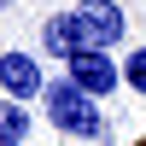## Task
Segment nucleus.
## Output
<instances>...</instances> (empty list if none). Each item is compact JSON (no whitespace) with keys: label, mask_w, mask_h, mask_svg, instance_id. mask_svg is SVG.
<instances>
[{"label":"nucleus","mask_w":146,"mask_h":146,"mask_svg":"<svg viewBox=\"0 0 146 146\" xmlns=\"http://www.w3.org/2000/svg\"><path fill=\"white\" fill-rule=\"evenodd\" d=\"M41 105H47V123H53L58 135H70V140H111V123H105L100 100H88L70 76L47 82V88H41Z\"/></svg>","instance_id":"1"},{"label":"nucleus","mask_w":146,"mask_h":146,"mask_svg":"<svg viewBox=\"0 0 146 146\" xmlns=\"http://www.w3.org/2000/svg\"><path fill=\"white\" fill-rule=\"evenodd\" d=\"M64 76L76 82V88L88 94V100H100V105H105L117 88H123V58H111L105 47H82V53L64 64Z\"/></svg>","instance_id":"2"},{"label":"nucleus","mask_w":146,"mask_h":146,"mask_svg":"<svg viewBox=\"0 0 146 146\" xmlns=\"http://www.w3.org/2000/svg\"><path fill=\"white\" fill-rule=\"evenodd\" d=\"M76 23H82V35H88V47H105V53L129 35V12L117 6V0H82Z\"/></svg>","instance_id":"3"},{"label":"nucleus","mask_w":146,"mask_h":146,"mask_svg":"<svg viewBox=\"0 0 146 146\" xmlns=\"http://www.w3.org/2000/svg\"><path fill=\"white\" fill-rule=\"evenodd\" d=\"M41 88H47V76H41V64H35L29 53H18V47H12V53H0V94H6V100H41Z\"/></svg>","instance_id":"4"},{"label":"nucleus","mask_w":146,"mask_h":146,"mask_svg":"<svg viewBox=\"0 0 146 146\" xmlns=\"http://www.w3.org/2000/svg\"><path fill=\"white\" fill-rule=\"evenodd\" d=\"M41 47H47V58H76L82 47H88V35H82V23H76V12H58V18H47L41 23Z\"/></svg>","instance_id":"5"},{"label":"nucleus","mask_w":146,"mask_h":146,"mask_svg":"<svg viewBox=\"0 0 146 146\" xmlns=\"http://www.w3.org/2000/svg\"><path fill=\"white\" fill-rule=\"evenodd\" d=\"M123 88H129V94H140V100H146V47H135V53L123 58Z\"/></svg>","instance_id":"6"},{"label":"nucleus","mask_w":146,"mask_h":146,"mask_svg":"<svg viewBox=\"0 0 146 146\" xmlns=\"http://www.w3.org/2000/svg\"><path fill=\"white\" fill-rule=\"evenodd\" d=\"M0 135H12V140H23V135H29V111H23L18 100H6V105H0Z\"/></svg>","instance_id":"7"},{"label":"nucleus","mask_w":146,"mask_h":146,"mask_svg":"<svg viewBox=\"0 0 146 146\" xmlns=\"http://www.w3.org/2000/svg\"><path fill=\"white\" fill-rule=\"evenodd\" d=\"M0 146H23V140H12V135H0Z\"/></svg>","instance_id":"8"},{"label":"nucleus","mask_w":146,"mask_h":146,"mask_svg":"<svg viewBox=\"0 0 146 146\" xmlns=\"http://www.w3.org/2000/svg\"><path fill=\"white\" fill-rule=\"evenodd\" d=\"M0 6H12V0H0Z\"/></svg>","instance_id":"9"}]
</instances>
